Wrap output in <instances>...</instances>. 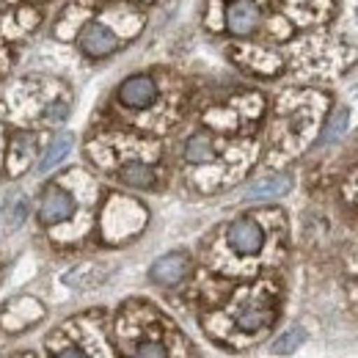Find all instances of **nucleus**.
I'll use <instances>...</instances> for the list:
<instances>
[{
	"mask_svg": "<svg viewBox=\"0 0 358 358\" xmlns=\"http://www.w3.org/2000/svg\"><path fill=\"white\" fill-rule=\"evenodd\" d=\"M328 96L317 94V91H301V94H289L287 102L281 105L284 113V124H281V135L284 143H289L292 149H303L306 141L314 135V130L322 122L325 113V102Z\"/></svg>",
	"mask_w": 358,
	"mask_h": 358,
	"instance_id": "1",
	"label": "nucleus"
},
{
	"mask_svg": "<svg viewBox=\"0 0 358 358\" xmlns=\"http://www.w3.org/2000/svg\"><path fill=\"white\" fill-rule=\"evenodd\" d=\"M273 320H275V301H273V295H265V292L251 295V298L237 309V317H234L237 328L245 331V334H259V331H265V328L273 325Z\"/></svg>",
	"mask_w": 358,
	"mask_h": 358,
	"instance_id": "2",
	"label": "nucleus"
},
{
	"mask_svg": "<svg viewBox=\"0 0 358 358\" xmlns=\"http://www.w3.org/2000/svg\"><path fill=\"white\" fill-rule=\"evenodd\" d=\"M226 240L240 257H257L265 248V229L254 218H237L226 229Z\"/></svg>",
	"mask_w": 358,
	"mask_h": 358,
	"instance_id": "3",
	"label": "nucleus"
},
{
	"mask_svg": "<svg viewBox=\"0 0 358 358\" xmlns=\"http://www.w3.org/2000/svg\"><path fill=\"white\" fill-rule=\"evenodd\" d=\"M78 45H80V50H83L89 58H108L110 52L119 50V34H116L110 25L94 20V22H89V25L80 31Z\"/></svg>",
	"mask_w": 358,
	"mask_h": 358,
	"instance_id": "4",
	"label": "nucleus"
},
{
	"mask_svg": "<svg viewBox=\"0 0 358 358\" xmlns=\"http://www.w3.org/2000/svg\"><path fill=\"white\" fill-rule=\"evenodd\" d=\"M72 213H75V199L64 187L50 185L45 196H42V201H39V221L45 226L64 224V221L72 218Z\"/></svg>",
	"mask_w": 358,
	"mask_h": 358,
	"instance_id": "5",
	"label": "nucleus"
},
{
	"mask_svg": "<svg viewBox=\"0 0 358 358\" xmlns=\"http://www.w3.org/2000/svg\"><path fill=\"white\" fill-rule=\"evenodd\" d=\"M262 22V11L254 0H234L226 8V28L234 36H251Z\"/></svg>",
	"mask_w": 358,
	"mask_h": 358,
	"instance_id": "6",
	"label": "nucleus"
},
{
	"mask_svg": "<svg viewBox=\"0 0 358 358\" xmlns=\"http://www.w3.org/2000/svg\"><path fill=\"white\" fill-rule=\"evenodd\" d=\"M155 99H157V83L149 75H133L119 86V102L124 108L141 110V108H149Z\"/></svg>",
	"mask_w": 358,
	"mask_h": 358,
	"instance_id": "7",
	"label": "nucleus"
},
{
	"mask_svg": "<svg viewBox=\"0 0 358 358\" xmlns=\"http://www.w3.org/2000/svg\"><path fill=\"white\" fill-rule=\"evenodd\" d=\"M284 6L298 25H322L334 14V0H284Z\"/></svg>",
	"mask_w": 358,
	"mask_h": 358,
	"instance_id": "8",
	"label": "nucleus"
},
{
	"mask_svg": "<svg viewBox=\"0 0 358 358\" xmlns=\"http://www.w3.org/2000/svg\"><path fill=\"white\" fill-rule=\"evenodd\" d=\"M187 270H190V259L185 257V254H166V257H160L152 270H149V278L155 281V284H160V287H177L179 281L187 275Z\"/></svg>",
	"mask_w": 358,
	"mask_h": 358,
	"instance_id": "9",
	"label": "nucleus"
},
{
	"mask_svg": "<svg viewBox=\"0 0 358 358\" xmlns=\"http://www.w3.org/2000/svg\"><path fill=\"white\" fill-rule=\"evenodd\" d=\"M289 187H292V179L287 177V174H270V177L257 179V182L248 187L245 199H251V201L278 199V196H287V193H289Z\"/></svg>",
	"mask_w": 358,
	"mask_h": 358,
	"instance_id": "10",
	"label": "nucleus"
},
{
	"mask_svg": "<svg viewBox=\"0 0 358 358\" xmlns=\"http://www.w3.org/2000/svg\"><path fill=\"white\" fill-rule=\"evenodd\" d=\"M119 182H124L127 187L146 190V187H152V185H155V171H152V166L133 160V163H127V166H122V169H119Z\"/></svg>",
	"mask_w": 358,
	"mask_h": 358,
	"instance_id": "11",
	"label": "nucleus"
},
{
	"mask_svg": "<svg viewBox=\"0 0 358 358\" xmlns=\"http://www.w3.org/2000/svg\"><path fill=\"white\" fill-rule=\"evenodd\" d=\"M215 157V146H213V141L207 138V135H193V138H187V143H185V160L187 163H193V166H204V163H210Z\"/></svg>",
	"mask_w": 358,
	"mask_h": 358,
	"instance_id": "12",
	"label": "nucleus"
},
{
	"mask_svg": "<svg viewBox=\"0 0 358 358\" xmlns=\"http://www.w3.org/2000/svg\"><path fill=\"white\" fill-rule=\"evenodd\" d=\"M69 152H72V135H58V138L50 143V149L45 152V157H42V163H39V171L47 174V171L55 169Z\"/></svg>",
	"mask_w": 358,
	"mask_h": 358,
	"instance_id": "13",
	"label": "nucleus"
},
{
	"mask_svg": "<svg viewBox=\"0 0 358 358\" xmlns=\"http://www.w3.org/2000/svg\"><path fill=\"white\" fill-rule=\"evenodd\" d=\"M345 130H348V110H345V108H339V110L331 116V122L325 124V130H322V143H331V141L342 138Z\"/></svg>",
	"mask_w": 358,
	"mask_h": 358,
	"instance_id": "14",
	"label": "nucleus"
},
{
	"mask_svg": "<svg viewBox=\"0 0 358 358\" xmlns=\"http://www.w3.org/2000/svg\"><path fill=\"white\" fill-rule=\"evenodd\" d=\"M301 342H303V331H301V328H292V331H287L284 336H278V339H275L273 350H275V353H292Z\"/></svg>",
	"mask_w": 358,
	"mask_h": 358,
	"instance_id": "15",
	"label": "nucleus"
},
{
	"mask_svg": "<svg viewBox=\"0 0 358 358\" xmlns=\"http://www.w3.org/2000/svg\"><path fill=\"white\" fill-rule=\"evenodd\" d=\"M66 116H69V102L66 99H55L45 108V122H50V124H58Z\"/></svg>",
	"mask_w": 358,
	"mask_h": 358,
	"instance_id": "16",
	"label": "nucleus"
},
{
	"mask_svg": "<svg viewBox=\"0 0 358 358\" xmlns=\"http://www.w3.org/2000/svg\"><path fill=\"white\" fill-rule=\"evenodd\" d=\"M133 358H169V353L160 342H141L133 350Z\"/></svg>",
	"mask_w": 358,
	"mask_h": 358,
	"instance_id": "17",
	"label": "nucleus"
},
{
	"mask_svg": "<svg viewBox=\"0 0 358 358\" xmlns=\"http://www.w3.org/2000/svg\"><path fill=\"white\" fill-rule=\"evenodd\" d=\"M348 196H350V201L358 207V171L350 177V182H348Z\"/></svg>",
	"mask_w": 358,
	"mask_h": 358,
	"instance_id": "18",
	"label": "nucleus"
},
{
	"mask_svg": "<svg viewBox=\"0 0 358 358\" xmlns=\"http://www.w3.org/2000/svg\"><path fill=\"white\" fill-rule=\"evenodd\" d=\"M55 358H89L83 350H78V348H66V350H61Z\"/></svg>",
	"mask_w": 358,
	"mask_h": 358,
	"instance_id": "19",
	"label": "nucleus"
}]
</instances>
